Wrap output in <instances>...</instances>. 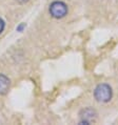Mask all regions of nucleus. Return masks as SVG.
Instances as JSON below:
<instances>
[{"instance_id":"obj_1","label":"nucleus","mask_w":118,"mask_h":125,"mask_svg":"<svg viewBox=\"0 0 118 125\" xmlns=\"http://www.w3.org/2000/svg\"><path fill=\"white\" fill-rule=\"evenodd\" d=\"M113 97L112 87L106 83H100L94 89V98L99 103L109 102Z\"/></svg>"},{"instance_id":"obj_2","label":"nucleus","mask_w":118,"mask_h":125,"mask_svg":"<svg viewBox=\"0 0 118 125\" xmlns=\"http://www.w3.org/2000/svg\"><path fill=\"white\" fill-rule=\"evenodd\" d=\"M48 13L55 19H61V18H64L68 15L69 9H68V5L63 1L56 0V1L52 2L50 6H48Z\"/></svg>"},{"instance_id":"obj_3","label":"nucleus","mask_w":118,"mask_h":125,"mask_svg":"<svg viewBox=\"0 0 118 125\" xmlns=\"http://www.w3.org/2000/svg\"><path fill=\"white\" fill-rule=\"evenodd\" d=\"M80 122L79 124H85V125H90L92 124L94 121L97 119V113L94 108L92 107H86L83 108L80 112Z\"/></svg>"},{"instance_id":"obj_4","label":"nucleus","mask_w":118,"mask_h":125,"mask_svg":"<svg viewBox=\"0 0 118 125\" xmlns=\"http://www.w3.org/2000/svg\"><path fill=\"white\" fill-rule=\"evenodd\" d=\"M11 86V80H10L5 75L0 74V96H3L8 94Z\"/></svg>"},{"instance_id":"obj_5","label":"nucleus","mask_w":118,"mask_h":125,"mask_svg":"<svg viewBox=\"0 0 118 125\" xmlns=\"http://www.w3.org/2000/svg\"><path fill=\"white\" fill-rule=\"evenodd\" d=\"M4 27H5V22L2 18H0V34H1L3 31H4Z\"/></svg>"},{"instance_id":"obj_6","label":"nucleus","mask_w":118,"mask_h":125,"mask_svg":"<svg viewBox=\"0 0 118 125\" xmlns=\"http://www.w3.org/2000/svg\"><path fill=\"white\" fill-rule=\"evenodd\" d=\"M25 26H26L25 23H20L19 25L16 27V31H17V32H22V31L25 29Z\"/></svg>"},{"instance_id":"obj_7","label":"nucleus","mask_w":118,"mask_h":125,"mask_svg":"<svg viewBox=\"0 0 118 125\" xmlns=\"http://www.w3.org/2000/svg\"><path fill=\"white\" fill-rule=\"evenodd\" d=\"M17 2L19 3V4H24V3H26V2H29L30 0H16Z\"/></svg>"}]
</instances>
